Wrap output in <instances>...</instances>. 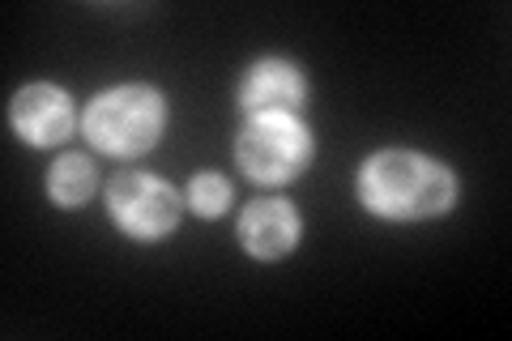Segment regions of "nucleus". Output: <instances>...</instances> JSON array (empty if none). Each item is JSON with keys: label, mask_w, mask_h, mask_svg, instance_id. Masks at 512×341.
I'll return each mask as SVG.
<instances>
[{"label": "nucleus", "mask_w": 512, "mask_h": 341, "mask_svg": "<svg viewBox=\"0 0 512 341\" xmlns=\"http://www.w3.org/2000/svg\"><path fill=\"white\" fill-rule=\"evenodd\" d=\"M363 197L384 218H431L444 214L448 201H453V175L440 162H427L406 150H389L367 162Z\"/></svg>", "instance_id": "nucleus-1"}, {"label": "nucleus", "mask_w": 512, "mask_h": 341, "mask_svg": "<svg viewBox=\"0 0 512 341\" xmlns=\"http://www.w3.org/2000/svg\"><path fill=\"white\" fill-rule=\"evenodd\" d=\"M86 133L107 154H141L163 133V99L146 86L111 90L90 107Z\"/></svg>", "instance_id": "nucleus-2"}, {"label": "nucleus", "mask_w": 512, "mask_h": 341, "mask_svg": "<svg viewBox=\"0 0 512 341\" xmlns=\"http://www.w3.org/2000/svg\"><path fill=\"white\" fill-rule=\"evenodd\" d=\"M308 158H312V141L291 116H265L239 137V162L261 184L291 180V175L308 167Z\"/></svg>", "instance_id": "nucleus-3"}, {"label": "nucleus", "mask_w": 512, "mask_h": 341, "mask_svg": "<svg viewBox=\"0 0 512 341\" xmlns=\"http://www.w3.org/2000/svg\"><path fill=\"white\" fill-rule=\"evenodd\" d=\"M111 214L124 226L128 235L137 239H158L167 235L175 218H180V201L163 180H150V175H124V180L111 184Z\"/></svg>", "instance_id": "nucleus-4"}, {"label": "nucleus", "mask_w": 512, "mask_h": 341, "mask_svg": "<svg viewBox=\"0 0 512 341\" xmlns=\"http://www.w3.org/2000/svg\"><path fill=\"white\" fill-rule=\"evenodd\" d=\"M13 128L35 145L64 141L73 128V107L56 86H26L13 99Z\"/></svg>", "instance_id": "nucleus-5"}, {"label": "nucleus", "mask_w": 512, "mask_h": 341, "mask_svg": "<svg viewBox=\"0 0 512 341\" xmlns=\"http://www.w3.org/2000/svg\"><path fill=\"white\" fill-rule=\"evenodd\" d=\"M239 235H244L248 252L274 261V256H286L295 248L299 218H295V209L286 201H256V205H248L244 222H239Z\"/></svg>", "instance_id": "nucleus-6"}, {"label": "nucleus", "mask_w": 512, "mask_h": 341, "mask_svg": "<svg viewBox=\"0 0 512 341\" xmlns=\"http://www.w3.org/2000/svg\"><path fill=\"white\" fill-rule=\"evenodd\" d=\"M303 103V77L291 69V64H256L252 77L244 81V107L261 111V116H286Z\"/></svg>", "instance_id": "nucleus-7"}, {"label": "nucleus", "mask_w": 512, "mask_h": 341, "mask_svg": "<svg viewBox=\"0 0 512 341\" xmlns=\"http://www.w3.org/2000/svg\"><path fill=\"white\" fill-rule=\"evenodd\" d=\"M47 188H52V197L60 205H82L90 192H94V167H90V158H82V154L60 158L56 167H52V180H47Z\"/></svg>", "instance_id": "nucleus-8"}, {"label": "nucleus", "mask_w": 512, "mask_h": 341, "mask_svg": "<svg viewBox=\"0 0 512 341\" xmlns=\"http://www.w3.org/2000/svg\"><path fill=\"white\" fill-rule=\"evenodd\" d=\"M227 201H231V188L222 175H197V180H192V205H197V214L214 218L227 209Z\"/></svg>", "instance_id": "nucleus-9"}]
</instances>
